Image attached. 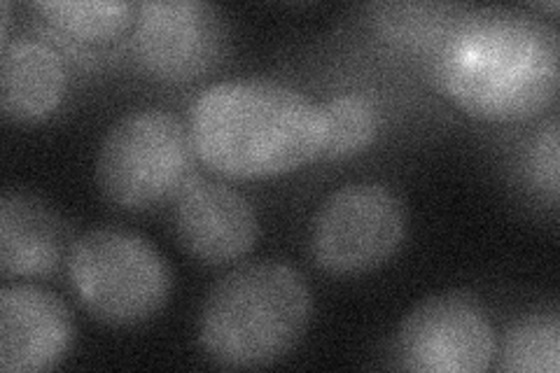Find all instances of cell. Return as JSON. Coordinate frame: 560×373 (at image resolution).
<instances>
[{
	"instance_id": "obj_6",
	"label": "cell",
	"mask_w": 560,
	"mask_h": 373,
	"mask_svg": "<svg viewBox=\"0 0 560 373\" xmlns=\"http://www.w3.org/2000/svg\"><path fill=\"white\" fill-rule=\"evenodd\" d=\"M405 234L407 215L397 194L381 183H353L315 212L308 250L323 271L358 276L393 259Z\"/></svg>"
},
{
	"instance_id": "obj_10",
	"label": "cell",
	"mask_w": 560,
	"mask_h": 373,
	"mask_svg": "<svg viewBox=\"0 0 560 373\" xmlns=\"http://www.w3.org/2000/svg\"><path fill=\"white\" fill-rule=\"evenodd\" d=\"M73 339V315L61 296L35 285L0 290V371L40 373L55 369Z\"/></svg>"
},
{
	"instance_id": "obj_16",
	"label": "cell",
	"mask_w": 560,
	"mask_h": 373,
	"mask_svg": "<svg viewBox=\"0 0 560 373\" xmlns=\"http://www.w3.org/2000/svg\"><path fill=\"white\" fill-rule=\"evenodd\" d=\"M530 166L541 189H547L551 201H556L558 199V119L556 117L549 119L547 127L539 131L533 148Z\"/></svg>"
},
{
	"instance_id": "obj_4",
	"label": "cell",
	"mask_w": 560,
	"mask_h": 373,
	"mask_svg": "<svg viewBox=\"0 0 560 373\" xmlns=\"http://www.w3.org/2000/svg\"><path fill=\"white\" fill-rule=\"evenodd\" d=\"M68 278L82 308L110 327H136L160 313L173 278L156 247L119 226H98L70 243Z\"/></svg>"
},
{
	"instance_id": "obj_3",
	"label": "cell",
	"mask_w": 560,
	"mask_h": 373,
	"mask_svg": "<svg viewBox=\"0 0 560 373\" xmlns=\"http://www.w3.org/2000/svg\"><path fill=\"white\" fill-rule=\"evenodd\" d=\"M311 311V290L292 266L243 264L208 292L199 313V346L222 369L271 366L300 346Z\"/></svg>"
},
{
	"instance_id": "obj_1",
	"label": "cell",
	"mask_w": 560,
	"mask_h": 373,
	"mask_svg": "<svg viewBox=\"0 0 560 373\" xmlns=\"http://www.w3.org/2000/svg\"><path fill=\"white\" fill-rule=\"evenodd\" d=\"M558 31L528 14L488 10L453 22L434 43L432 75L460 110L525 121L558 94Z\"/></svg>"
},
{
	"instance_id": "obj_8",
	"label": "cell",
	"mask_w": 560,
	"mask_h": 373,
	"mask_svg": "<svg viewBox=\"0 0 560 373\" xmlns=\"http://www.w3.org/2000/svg\"><path fill=\"white\" fill-rule=\"evenodd\" d=\"M136 51L154 78L197 80L224 59V16L199 0L140 3L136 8Z\"/></svg>"
},
{
	"instance_id": "obj_12",
	"label": "cell",
	"mask_w": 560,
	"mask_h": 373,
	"mask_svg": "<svg viewBox=\"0 0 560 373\" xmlns=\"http://www.w3.org/2000/svg\"><path fill=\"white\" fill-rule=\"evenodd\" d=\"M66 66L55 47L20 38L3 43L0 57V108L20 124L47 119L63 101Z\"/></svg>"
},
{
	"instance_id": "obj_15",
	"label": "cell",
	"mask_w": 560,
	"mask_h": 373,
	"mask_svg": "<svg viewBox=\"0 0 560 373\" xmlns=\"http://www.w3.org/2000/svg\"><path fill=\"white\" fill-rule=\"evenodd\" d=\"M325 115L327 138L320 159L341 162L374 143L378 133V110L372 98L362 94H341L320 105Z\"/></svg>"
},
{
	"instance_id": "obj_17",
	"label": "cell",
	"mask_w": 560,
	"mask_h": 373,
	"mask_svg": "<svg viewBox=\"0 0 560 373\" xmlns=\"http://www.w3.org/2000/svg\"><path fill=\"white\" fill-rule=\"evenodd\" d=\"M3 43H8V31H10V3H3Z\"/></svg>"
},
{
	"instance_id": "obj_5",
	"label": "cell",
	"mask_w": 560,
	"mask_h": 373,
	"mask_svg": "<svg viewBox=\"0 0 560 373\" xmlns=\"http://www.w3.org/2000/svg\"><path fill=\"white\" fill-rule=\"evenodd\" d=\"M189 127L160 108L133 110L105 133L98 159V187L125 210H152L178 197L195 171Z\"/></svg>"
},
{
	"instance_id": "obj_9",
	"label": "cell",
	"mask_w": 560,
	"mask_h": 373,
	"mask_svg": "<svg viewBox=\"0 0 560 373\" xmlns=\"http://www.w3.org/2000/svg\"><path fill=\"white\" fill-rule=\"evenodd\" d=\"M171 224L183 250L208 266L243 259L259 234L248 199L224 183L206 177H191L173 199Z\"/></svg>"
},
{
	"instance_id": "obj_14",
	"label": "cell",
	"mask_w": 560,
	"mask_h": 373,
	"mask_svg": "<svg viewBox=\"0 0 560 373\" xmlns=\"http://www.w3.org/2000/svg\"><path fill=\"white\" fill-rule=\"evenodd\" d=\"M33 8L57 31L82 43L117 38L133 16V8L121 0H49Z\"/></svg>"
},
{
	"instance_id": "obj_11",
	"label": "cell",
	"mask_w": 560,
	"mask_h": 373,
	"mask_svg": "<svg viewBox=\"0 0 560 373\" xmlns=\"http://www.w3.org/2000/svg\"><path fill=\"white\" fill-rule=\"evenodd\" d=\"M68 247V229L45 201L8 191L0 201V269L14 278L55 273Z\"/></svg>"
},
{
	"instance_id": "obj_13",
	"label": "cell",
	"mask_w": 560,
	"mask_h": 373,
	"mask_svg": "<svg viewBox=\"0 0 560 373\" xmlns=\"http://www.w3.org/2000/svg\"><path fill=\"white\" fill-rule=\"evenodd\" d=\"M498 371L504 373H558L560 319L556 311H541L518 319L504 336Z\"/></svg>"
},
{
	"instance_id": "obj_7",
	"label": "cell",
	"mask_w": 560,
	"mask_h": 373,
	"mask_svg": "<svg viewBox=\"0 0 560 373\" xmlns=\"http://www.w3.org/2000/svg\"><path fill=\"white\" fill-rule=\"evenodd\" d=\"M399 362L418 373H483L498 354L495 331L471 296H430L405 317L397 334Z\"/></svg>"
},
{
	"instance_id": "obj_2",
	"label": "cell",
	"mask_w": 560,
	"mask_h": 373,
	"mask_svg": "<svg viewBox=\"0 0 560 373\" xmlns=\"http://www.w3.org/2000/svg\"><path fill=\"white\" fill-rule=\"evenodd\" d=\"M201 162L234 180L283 175L320 159L327 127L320 105L269 80L210 84L189 110Z\"/></svg>"
}]
</instances>
